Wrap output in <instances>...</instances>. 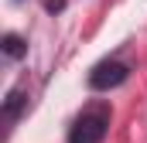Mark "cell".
Returning <instances> with one entry per match:
<instances>
[{"label": "cell", "instance_id": "1", "mask_svg": "<svg viewBox=\"0 0 147 143\" xmlns=\"http://www.w3.org/2000/svg\"><path fill=\"white\" fill-rule=\"evenodd\" d=\"M110 130V112L106 109H92V112H82L72 123V133H69V143H103Z\"/></svg>", "mask_w": 147, "mask_h": 143}, {"label": "cell", "instance_id": "2", "mask_svg": "<svg viewBox=\"0 0 147 143\" xmlns=\"http://www.w3.org/2000/svg\"><path fill=\"white\" fill-rule=\"evenodd\" d=\"M127 65L123 61H99L96 68L89 72V85L92 89H116V85H123L127 82Z\"/></svg>", "mask_w": 147, "mask_h": 143}, {"label": "cell", "instance_id": "3", "mask_svg": "<svg viewBox=\"0 0 147 143\" xmlns=\"http://www.w3.org/2000/svg\"><path fill=\"white\" fill-rule=\"evenodd\" d=\"M3 51H7L10 58H21V55H24V41H21L17 34H7L3 37Z\"/></svg>", "mask_w": 147, "mask_h": 143}]
</instances>
